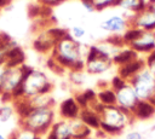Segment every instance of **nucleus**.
Segmentation results:
<instances>
[{"mask_svg": "<svg viewBox=\"0 0 155 139\" xmlns=\"http://www.w3.org/2000/svg\"><path fill=\"white\" fill-rule=\"evenodd\" d=\"M52 58L64 69L69 68L71 69L73 65L82 59L81 54V45L78 42L76 39H74L69 33L57 41L52 50Z\"/></svg>", "mask_w": 155, "mask_h": 139, "instance_id": "obj_1", "label": "nucleus"}, {"mask_svg": "<svg viewBox=\"0 0 155 139\" xmlns=\"http://www.w3.org/2000/svg\"><path fill=\"white\" fill-rule=\"evenodd\" d=\"M54 123V110L52 106L33 108L31 111L19 120V126L25 127L39 135L47 134L52 124Z\"/></svg>", "mask_w": 155, "mask_h": 139, "instance_id": "obj_2", "label": "nucleus"}, {"mask_svg": "<svg viewBox=\"0 0 155 139\" xmlns=\"http://www.w3.org/2000/svg\"><path fill=\"white\" fill-rule=\"evenodd\" d=\"M21 87L23 91V98L25 99H30L39 94H50L52 91V83L46 74L31 66L27 68Z\"/></svg>", "mask_w": 155, "mask_h": 139, "instance_id": "obj_3", "label": "nucleus"}, {"mask_svg": "<svg viewBox=\"0 0 155 139\" xmlns=\"http://www.w3.org/2000/svg\"><path fill=\"white\" fill-rule=\"evenodd\" d=\"M139 100H149L155 94V76L150 69L143 68L130 81Z\"/></svg>", "mask_w": 155, "mask_h": 139, "instance_id": "obj_4", "label": "nucleus"}, {"mask_svg": "<svg viewBox=\"0 0 155 139\" xmlns=\"http://www.w3.org/2000/svg\"><path fill=\"white\" fill-rule=\"evenodd\" d=\"M99 117L101 123L117 128L121 132L124 131L126 124L133 118L132 115H127L117 105H104L102 111L99 112Z\"/></svg>", "mask_w": 155, "mask_h": 139, "instance_id": "obj_5", "label": "nucleus"}, {"mask_svg": "<svg viewBox=\"0 0 155 139\" xmlns=\"http://www.w3.org/2000/svg\"><path fill=\"white\" fill-rule=\"evenodd\" d=\"M28 65L23 64L19 66H7L5 75L2 77L1 85H0V93L6 92V93H13L17 88L22 86L25 71H27Z\"/></svg>", "mask_w": 155, "mask_h": 139, "instance_id": "obj_6", "label": "nucleus"}, {"mask_svg": "<svg viewBox=\"0 0 155 139\" xmlns=\"http://www.w3.org/2000/svg\"><path fill=\"white\" fill-rule=\"evenodd\" d=\"M116 105L127 115H132V111L138 103V97L130 82H126L120 89L115 91Z\"/></svg>", "mask_w": 155, "mask_h": 139, "instance_id": "obj_7", "label": "nucleus"}, {"mask_svg": "<svg viewBox=\"0 0 155 139\" xmlns=\"http://www.w3.org/2000/svg\"><path fill=\"white\" fill-rule=\"evenodd\" d=\"M133 24L136 28L142 29L143 31H154L155 30V8L151 5H147V7L136 13L133 18Z\"/></svg>", "mask_w": 155, "mask_h": 139, "instance_id": "obj_8", "label": "nucleus"}, {"mask_svg": "<svg viewBox=\"0 0 155 139\" xmlns=\"http://www.w3.org/2000/svg\"><path fill=\"white\" fill-rule=\"evenodd\" d=\"M46 139H73L71 122L68 120H61L54 122L46 134Z\"/></svg>", "mask_w": 155, "mask_h": 139, "instance_id": "obj_9", "label": "nucleus"}, {"mask_svg": "<svg viewBox=\"0 0 155 139\" xmlns=\"http://www.w3.org/2000/svg\"><path fill=\"white\" fill-rule=\"evenodd\" d=\"M131 48L138 52H148L155 50V33L154 31H143L142 35L131 44Z\"/></svg>", "mask_w": 155, "mask_h": 139, "instance_id": "obj_10", "label": "nucleus"}, {"mask_svg": "<svg viewBox=\"0 0 155 139\" xmlns=\"http://www.w3.org/2000/svg\"><path fill=\"white\" fill-rule=\"evenodd\" d=\"M80 112H81V108L78 105L76 100L73 97L64 99L59 105V114L64 120L68 121L76 120L79 118Z\"/></svg>", "mask_w": 155, "mask_h": 139, "instance_id": "obj_11", "label": "nucleus"}, {"mask_svg": "<svg viewBox=\"0 0 155 139\" xmlns=\"http://www.w3.org/2000/svg\"><path fill=\"white\" fill-rule=\"evenodd\" d=\"M143 68H145V63L142 59H136V60H133L131 63H127L125 65L119 66V76L128 82Z\"/></svg>", "mask_w": 155, "mask_h": 139, "instance_id": "obj_12", "label": "nucleus"}, {"mask_svg": "<svg viewBox=\"0 0 155 139\" xmlns=\"http://www.w3.org/2000/svg\"><path fill=\"white\" fill-rule=\"evenodd\" d=\"M155 115V108L149 100H138L136 104L132 116L137 120H149Z\"/></svg>", "mask_w": 155, "mask_h": 139, "instance_id": "obj_13", "label": "nucleus"}, {"mask_svg": "<svg viewBox=\"0 0 155 139\" xmlns=\"http://www.w3.org/2000/svg\"><path fill=\"white\" fill-rule=\"evenodd\" d=\"M125 28H126V21L121 16H111L110 18L101 23V29L110 33H120L125 30Z\"/></svg>", "mask_w": 155, "mask_h": 139, "instance_id": "obj_14", "label": "nucleus"}, {"mask_svg": "<svg viewBox=\"0 0 155 139\" xmlns=\"http://www.w3.org/2000/svg\"><path fill=\"white\" fill-rule=\"evenodd\" d=\"M79 118H80L87 127H90L91 129H97V131L101 129V117H99V115H98L96 111H93L92 109H90V108L82 109L81 112H80Z\"/></svg>", "mask_w": 155, "mask_h": 139, "instance_id": "obj_15", "label": "nucleus"}, {"mask_svg": "<svg viewBox=\"0 0 155 139\" xmlns=\"http://www.w3.org/2000/svg\"><path fill=\"white\" fill-rule=\"evenodd\" d=\"M24 59H25V54L23 50L17 45L7 51L5 63L7 66H19L24 64Z\"/></svg>", "mask_w": 155, "mask_h": 139, "instance_id": "obj_16", "label": "nucleus"}, {"mask_svg": "<svg viewBox=\"0 0 155 139\" xmlns=\"http://www.w3.org/2000/svg\"><path fill=\"white\" fill-rule=\"evenodd\" d=\"M136 59H138V53H137L134 50H132V48H127V50L120 51V52H117V53L111 58L113 63L117 64L119 66L125 65V64H127V63H131V62H133V60H136Z\"/></svg>", "mask_w": 155, "mask_h": 139, "instance_id": "obj_17", "label": "nucleus"}, {"mask_svg": "<svg viewBox=\"0 0 155 139\" xmlns=\"http://www.w3.org/2000/svg\"><path fill=\"white\" fill-rule=\"evenodd\" d=\"M117 6L126 10H131L136 13H139L147 7V2L145 0H119Z\"/></svg>", "mask_w": 155, "mask_h": 139, "instance_id": "obj_18", "label": "nucleus"}, {"mask_svg": "<svg viewBox=\"0 0 155 139\" xmlns=\"http://www.w3.org/2000/svg\"><path fill=\"white\" fill-rule=\"evenodd\" d=\"M97 99L103 105H116V94L113 88H104L97 93Z\"/></svg>", "mask_w": 155, "mask_h": 139, "instance_id": "obj_19", "label": "nucleus"}, {"mask_svg": "<svg viewBox=\"0 0 155 139\" xmlns=\"http://www.w3.org/2000/svg\"><path fill=\"white\" fill-rule=\"evenodd\" d=\"M8 139H41V135L36 134L35 132L19 126L16 131H13L10 135Z\"/></svg>", "mask_w": 155, "mask_h": 139, "instance_id": "obj_20", "label": "nucleus"}, {"mask_svg": "<svg viewBox=\"0 0 155 139\" xmlns=\"http://www.w3.org/2000/svg\"><path fill=\"white\" fill-rule=\"evenodd\" d=\"M15 114H16V110H15V106L12 103L2 104L1 110H0V122H2V123L8 122L15 116Z\"/></svg>", "mask_w": 155, "mask_h": 139, "instance_id": "obj_21", "label": "nucleus"}, {"mask_svg": "<svg viewBox=\"0 0 155 139\" xmlns=\"http://www.w3.org/2000/svg\"><path fill=\"white\" fill-rule=\"evenodd\" d=\"M142 33H143V30L142 29H139V28H136V27H133L132 29H128V30H126V33L124 34V41L126 42V44H132L133 41H136L140 35H142Z\"/></svg>", "mask_w": 155, "mask_h": 139, "instance_id": "obj_22", "label": "nucleus"}, {"mask_svg": "<svg viewBox=\"0 0 155 139\" xmlns=\"http://www.w3.org/2000/svg\"><path fill=\"white\" fill-rule=\"evenodd\" d=\"M82 1H86V2L92 4V6H93L94 10H103L105 7L117 5V1L119 0H82Z\"/></svg>", "mask_w": 155, "mask_h": 139, "instance_id": "obj_23", "label": "nucleus"}, {"mask_svg": "<svg viewBox=\"0 0 155 139\" xmlns=\"http://www.w3.org/2000/svg\"><path fill=\"white\" fill-rule=\"evenodd\" d=\"M70 81L75 85H81L84 82V75L81 71H71L70 73Z\"/></svg>", "mask_w": 155, "mask_h": 139, "instance_id": "obj_24", "label": "nucleus"}, {"mask_svg": "<svg viewBox=\"0 0 155 139\" xmlns=\"http://www.w3.org/2000/svg\"><path fill=\"white\" fill-rule=\"evenodd\" d=\"M126 82H127L126 80H124L122 77H120L119 75H116V76H114L113 80H111V87H113L114 91H117V89H120Z\"/></svg>", "mask_w": 155, "mask_h": 139, "instance_id": "obj_25", "label": "nucleus"}, {"mask_svg": "<svg viewBox=\"0 0 155 139\" xmlns=\"http://www.w3.org/2000/svg\"><path fill=\"white\" fill-rule=\"evenodd\" d=\"M82 94H84V97L86 98V100L88 102V104H91V103H93L94 100H97V93H96L93 89H91V88L84 91ZM88 106H90V105H88Z\"/></svg>", "mask_w": 155, "mask_h": 139, "instance_id": "obj_26", "label": "nucleus"}, {"mask_svg": "<svg viewBox=\"0 0 155 139\" xmlns=\"http://www.w3.org/2000/svg\"><path fill=\"white\" fill-rule=\"evenodd\" d=\"M75 100H76V103H78V105L81 108V110L82 109H86V108H88V102L86 100V98L84 97V94L82 93H78L76 95H75V98H74Z\"/></svg>", "mask_w": 155, "mask_h": 139, "instance_id": "obj_27", "label": "nucleus"}, {"mask_svg": "<svg viewBox=\"0 0 155 139\" xmlns=\"http://www.w3.org/2000/svg\"><path fill=\"white\" fill-rule=\"evenodd\" d=\"M71 33H73V37L78 40V39L82 37V36L86 34V30H85L82 27L75 25V27H73V29H71Z\"/></svg>", "mask_w": 155, "mask_h": 139, "instance_id": "obj_28", "label": "nucleus"}, {"mask_svg": "<svg viewBox=\"0 0 155 139\" xmlns=\"http://www.w3.org/2000/svg\"><path fill=\"white\" fill-rule=\"evenodd\" d=\"M125 139H143V135L138 131H132V132H128L126 134Z\"/></svg>", "mask_w": 155, "mask_h": 139, "instance_id": "obj_29", "label": "nucleus"}, {"mask_svg": "<svg viewBox=\"0 0 155 139\" xmlns=\"http://www.w3.org/2000/svg\"><path fill=\"white\" fill-rule=\"evenodd\" d=\"M153 63H155V50L149 53V56H148V58H147V66H149V65L153 64Z\"/></svg>", "mask_w": 155, "mask_h": 139, "instance_id": "obj_30", "label": "nucleus"}, {"mask_svg": "<svg viewBox=\"0 0 155 139\" xmlns=\"http://www.w3.org/2000/svg\"><path fill=\"white\" fill-rule=\"evenodd\" d=\"M6 69H7L6 63H0V85H1V81H2V77H4V75H5Z\"/></svg>", "mask_w": 155, "mask_h": 139, "instance_id": "obj_31", "label": "nucleus"}, {"mask_svg": "<svg viewBox=\"0 0 155 139\" xmlns=\"http://www.w3.org/2000/svg\"><path fill=\"white\" fill-rule=\"evenodd\" d=\"M10 2H11V0H0V7L6 6V5H8Z\"/></svg>", "mask_w": 155, "mask_h": 139, "instance_id": "obj_32", "label": "nucleus"}, {"mask_svg": "<svg viewBox=\"0 0 155 139\" xmlns=\"http://www.w3.org/2000/svg\"><path fill=\"white\" fill-rule=\"evenodd\" d=\"M42 2H45V4H56V2H58V0H41Z\"/></svg>", "mask_w": 155, "mask_h": 139, "instance_id": "obj_33", "label": "nucleus"}, {"mask_svg": "<svg viewBox=\"0 0 155 139\" xmlns=\"http://www.w3.org/2000/svg\"><path fill=\"white\" fill-rule=\"evenodd\" d=\"M149 102H150V103L153 104V106L155 108V94H154V95H153V97H151V98L149 99Z\"/></svg>", "mask_w": 155, "mask_h": 139, "instance_id": "obj_34", "label": "nucleus"}, {"mask_svg": "<svg viewBox=\"0 0 155 139\" xmlns=\"http://www.w3.org/2000/svg\"><path fill=\"white\" fill-rule=\"evenodd\" d=\"M0 139H8V138H7V137H5V135H4V134L0 132Z\"/></svg>", "mask_w": 155, "mask_h": 139, "instance_id": "obj_35", "label": "nucleus"}, {"mask_svg": "<svg viewBox=\"0 0 155 139\" xmlns=\"http://www.w3.org/2000/svg\"><path fill=\"white\" fill-rule=\"evenodd\" d=\"M151 131H153V132H155V123L153 124V127H151Z\"/></svg>", "mask_w": 155, "mask_h": 139, "instance_id": "obj_36", "label": "nucleus"}, {"mask_svg": "<svg viewBox=\"0 0 155 139\" xmlns=\"http://www.w3.org/2000/svg\"><path fill=\"white\" fill-rule=\"evenodd\" d=\"M2 104H4V103H2V100H1V98H0V110H1V106H2Z\"/></svg>", "mask_w": 155, "mask_h": 139, "instance_id": "obj_37", "label": "nucleus"}, {"mask_svg": "<svg viewBox=\"0 0 155 139\" xmlns=\"http://www.w3.org/2000/svg\"><path fill=\"white\" fill-rule=\"evenodd\" d=\"M88 139H97V138H88Z\"/></svg>", "mask_w": 155, "mask_h": 139, "instance_id": "obj_38", "label": "nucleus"}, {"mask_svg": "<svg viewBox=\"0 0 155 139\" xmlns=\"http://www.w3.org/2000/svg\"><path fill=\"white\" fill-rule=\"evenodd\" d=\"M105 139H111V138H105Z\"/></svg>", "mask_w": 155, "mask_h": 139, "instance_id": "obj_39", "label": "nucleus"}, {"mask_svg": "<svg viewBox=\"0 0 155 139\" xmlns=\"http://www.w3.org/2000/svg\"><path fill=\"white\" fill-rule=\"evenodd\" d=\"M0 8H1V7H0Z\"/></svg>", "mask_w": 155, "mask_h": 139, "instance_id": "obj_40", "label": "nucleus"}]
</instances>
